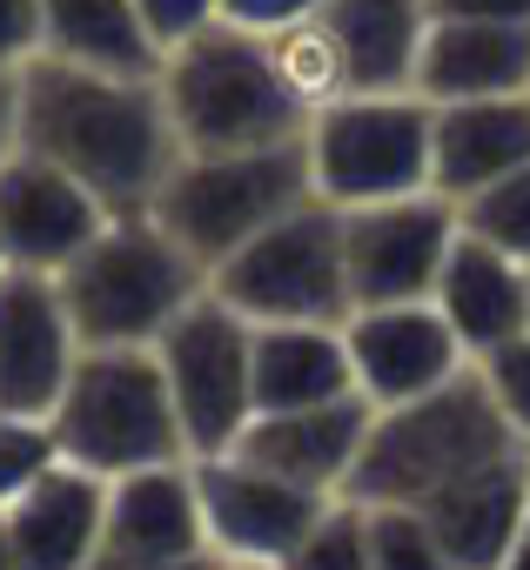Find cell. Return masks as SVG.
<instances>
[{
    "label": "cell",
    "instance_id": "6da1fadb",
    "mask_svg": "<svg viewBox=\"0 0 530 570\" xmlns=\"http://www.w3.org/2000/svg\"><path fill=\"white\" fill-rule=\"evenodd\" d=\"M21 148L95 188L108 215H148L181 168L161 75H101L55 55L21 68Z\"/></svg>",
    "mask_w": 530,
    "mask_h": 570
},
{
    "label": "cell",
    "instance_id": "7a4b0ae2",
    "mask_svg": "<svg viewBox=\"0 0 530 570\" xmlns=\"http://www.w3.org/2000/svg\"><path fill=\"white\" fill-rule=\"evenodd\" d=\"M161 101L181 155H242L310 135V108L283 81L269 35L235 21H208L161 55Z\"/></svg>",
    "mask_w": 530,
    "mask_h": 570
},
{
    "label": "cell",
    "instance_id": "3957f363",
    "mask_svg": "<svg viewBox=\"0 0 530 570\" xmlns=\"http://www.w3.org/2000/svg\"><path fill=\"white\" fill-rule=\"evenodd\" d=\"M61 296L81 350H155L208 296V268L155 215H115L61 268Z\"/></svg>",
    "mask_w": 530,
    "mask_h": 570
},
{
    "label": "cell",
    "instance_id": "277c9868",
    "mask_svg": "<svg viewBox=\"0 0 530 570\" xmlns=\"http://www.w3.org/2000/svg\"><path fill=\"white\" fill-rule=\"evenodd\" d=\"M503 450H530V443H517V430L503 423L483 370L470 363L457 383H443L416 403L376 410L363 463L350 476V497L356 503H423V497H436L443 483H457L463 470H477Z\"/></svg>",
    "mask_w": 530,
    "mask_h": 570
},
{
    "label": "cell",
    "instance_id": "5b68a950",
    "mask_svg": "<svg viewBox=\"0 0 530 570\" xmlns=\"http://www.w3.org/2000/svg\"><path fill=\"white\" fill-rule=\"evenodd\" d=\"M48 423L61 463L95 470L108 483L161 463H195L155 350H81Z\"/></svg>",
    "mask_w": 530,
    "mask_h": 570
},
{
    "label": "cell",
    "instance_id": "8992f818",
    "mask_svg": "<svg viewBox=\"0 0 530 570\" xmlns=\"http://www.w3.org/2000/svg\"><path fill=\"white\" fill-rule=\"evenodd\" d=\"M303 202H316L310 155L303 141H283V148H242V155H181V168L161 181L148 215L215 275L235 248H248L262 228H276Z\"/></svg>",
    "mask_w": 530,
    "mask_h": 570
},
{
    "label": "cell",
    "instance_id": "52a82bcc",
    "mask_svg": "<svg viewBox=\"0 0 530 570\" xmlns=\"http://www.w3.org/2000/svg\"><path fill=\"white\" fill-rule=\"evenodd\" d=\"M430 121L436 108L423 95H343L316 108L303 135L316 202L370 208V202L423 195L430 188Z\"/></svg>",
    "mask_w": 530,
    "mask_h": 570
},
{
    "label": "cell",
    "instance_id": "ba28073f",
    "mask_svg": "<svg viewBox=\"0 0 530 570\" xmlns=\"http://www.w3.org/2000/svg\"><path fill=\"white\" fill-rule=\"evenodd\" d=\"M208 289L235 303L248 323H350V262H343V208L303 202L276 228L235 248Z\"/></svg>",
    "mask_w": 530,
    "mask_h": 570
},
{
    "label": "cell",
    "instance_id": "9c48e42d",
    "mask_svg": "<svg viewBox=\"0 0 530 570\" xmlns=\"http://www.w3.org/2000/svg\"><path fill=\"white\" fill-rule=\"evenodd\" d=\"M188 456H222L255 423V323L215 289L155 343Z\"/></svg>",
    "mask_w": 530,
    "mask_h": 570
},
{
    "label": "cell",
    "instance_id": "30bf717a",
    "mask_svg": "<svg viewBox=\"0 0 530 570\" xmlns=\"http://www.w3.org/2000/svg\"><path fill=\"white\" fill-rule=\"evenodd\" d=\"M463 235V208L436 188L403 202L343 208V262H350V303L390 309V303H430L436 275ZM350 309V316H356Z\"/></svg>",
    "mask_w": 530,
    "mask_h": 570
},
{
    "label": "cell",
    "instance_id": "8fae6325",
    "mask_svg": "<svg viewBox=\"0 0 530 570\" xmlns=\"http://www.w3.org/2000/svg\"><path fill=\"white\" fill-rule=\"evenodd\" d=\"M195 490H202L208 550L222 563H283L310 537V523L336 503V497H316L276 470H262L242 450L195 456Z\"/></svg>",
    "mask_w": 530,
    "mask_h": 570
},
{
    "label": "cell",
    "instance_id": "7c38bea8",
    "mask_svg": "<svg viewBox=\"0 0 530 570\" xmlns=\"http://www.w3.org/2000/svg\"><path fill=\"white\" fill-rule=\"evenodd\" d=\"M75 363H81V330L68 316L61 275L0 268V410L55 416Z\"/></svg>",
    "mask_w": 530,
    "mask_h": 570
},
{
    "label": "cell",
    "instance_id": "4fadbf2b",
    "mask_svg": "<svg viewBox=\"0 0 530 570\" xmlns=\"http://www.w3.org/2000/svg\"><path fill=\"white\" fill-rule=\"evenodd\" d=\"M108 222L115 215L101 208V195L81 188L48 155L14 148L8 161H0V255H8V268L61 275Z\"/></svg>",
    "mask_w": 530,
    "mask_h": 570
},
{
    "label": "cell",
    "instance_id": "5bb4252c",
    "mask_svg": "<svg viewBox=\"0 0 530 570\" xmlns=\"http://www.w3.org/2000/svg\"><path fill=\"white\" fill-rule=\"evenodd\" d=\"M350 363H356V390L376 410L416 403L443 383H457L470 370V350L457 343V330L443 323L436 303H390V309H356L343 323Z\"/></svg>",
    "mask_w": 530,
    "mask_h": 570
},
{
    "label": "cell",
    "instance_id": "9a60e30c",
    "mask_svg": "<svg viewBox=\"0 0 530 570\" xmlns=\"http://www.w3.org/2000/svg\"><path fill=\"white\" fill-rule=\"evenodd\" d=\"M208 523H202V490L195 463H161L108 483V537H101V570H188L208 563Z\"/></svg>",
    "mask_w": 530,
    "mask_h": 570
},
{
    "label": "cell",
    "instance_id": "2e32d148",
    "mask_svg": "<svg viewBox=\"0 0 530 570\" xmlns=\"http://www.w3.org/2000/svg\"><path fill=\"white\" fill-rule=\"evenodd\" d=\"M376 403L370 396H336L316 410H283V416H255L242 430V456H255L262 470H276L316 497H350V476L363 463Z\"/></svg>",
    "mask_w": 530,
    "mask_h": 570
},
{
    "label": "cell",
    "instance_id": "e0dca14e",
    "mask_svg": "<svg viewBox=\"0 0 530 570\" xmlns=\"http://www.w3.org/2000/svg\"><path fill=\"white\" fill-rule=\"evenodd\" d=\"M457 570H503L530 523V450H503L416 503Z\"/></svg>",
    "mask_w": 530,
    "mask_h": 570
},
{
    "label": "cell",
    "instance_id": "ac0fdd59",
    "mask_svg": "<svg viewBox=\"0 0 530 570\" xmlns=\"http://www.w3.org/2000/svg\"><path fill=\"white\" fill-rule=\"evenodd\" d=\"M430 188L457 208L530 161V95L490 101H430Z\"/></svg>",
    "mask_w": 530,
    "mask_h": 570
},
{
    "label": "cell",
    "instance_id": "d6986e66",
    "mask_svg": "<svg viewBox=\"0 0 530 570\" xmlns=\"http://www.w3.org/2000/svg\"><path fill=\"white\" fill-rule=\"evenodd\" d=\"M430 303L443 309V323L457 330V343L470 350V363H483L490 350L530 336V262H517L497 242H483V235L463 228L457 248H450V262H443V275H436V296Z\"/></svg>",
    "mask_w": 530,
    "mask_h": 570
},
{
    "label": "cell",
    "instance_id": "ffe728a7",
    "mask_svg": "<svg viewBox=\"0 0 530 570\" xmlns=\"http://www.w3.org/2000/svg\"><path fill=\"white\" fill-rule=\"evenodd\" d=\"M108 537V476L55 463L28 497L8 503L14 570H95Z\"/></svg>",
    "mask_w": 530,
    "mask_h": 570
},
{
    "label": "cell",
    "instance_id": "44dd1931",
    "mask_svg": "<svg viewBox=\"0 0 530 570\" xmlns=\"http://www.w3.org/2000/svg\"><path fill=\"white\" fill-rule=\"evenodd\" d=\"M423 101H490V95H530V21H463L430 14L423 61H416Z\"/></svg>",
    "mask_w": 530,
    "mask_h": 570
},
{
    "label": "cell",
    "instance_id": "7402d4cb",
    "mask_svg": "<svg viewBox=\"0 0 530 570\" xmlns=\"http://www.w3.org/2000/svg\"><path fill=\"white\" fill-rule=\"evenodd\" d=\"M356 390L343 323H255V416L316 410Z\"/></svg>",
    "mask_w": 530,
    "mask_h": 570
},
{
    "label": "cell",
    "instance_id": "603a6c76",
    "mask_svg": "<svg viewBox=\"0 0 530 570\" xmlns=\"http://www.w3.org/2000/svg\"><path fill=\"white\" fill-rule=\"evenodd\" d=\"M323 21L343 48L350 95H416L430 0H330Z\"/></svg>",
    "mask_w": 530,
    "mask_h": 570
},
{
    "label": "cell",
    "instance_id": "cb8c5ba5",
    "mask_svg": "<svg viewBox=\"0 0 530 570\" xmlns=\"http://www.w3.org/2000/svg\"><path fill=\"white\" fill-rule=\"evenodd\" d=\"M41 55L101 75H161V41L135 0H41Z\"/></svg>",
    "mask_w": 530,
    "mask_h": 570
},
{
    "label": "cell",
    "instance_id": "d4e9b609",
    "mask_svg": "<svg viewBox=\"0 0 530 570\" xmlns=\"http://www.w3.org/2000/svg\"><path fill=\"white\" fill-rule=\"evenodd\" d=\"M269 48H276L283 81L296 88V101H303L310 115L350 95V68H343V48H336V35H330V21H323V14H316V21H296V28H283V35H269Z\"/></svg>",
    "mask_w": 530,
    "mask_h": 570
},
{
    "label": "cell",
    "instance_id": "484cf974",
    "mask_svg": "<svg viewBox=\"0 0 530 570\" xmlns=\"http://www.w3.org/2000/svg\"><path fill=\"white\" fill-rule=\"evenodd\" d=\"M363 510H370V570H457L416 503H363Z\"/></svg>",
    "mask_w": 530,
    "mask_h": 570
},
{
    "label": "cell",
    "instance_id": "4316f807",
    "mask_svg": "<svg viewBox=\"0 0 530 570\" xmlns=\"http://www.w3.org/2000/svg\"><path fill=\"white\" fill-rule=\"evenodd\" d=\"M283 570H370V510L356 497H336L283 557Z\"/></svg>",
    "mask_w": 530,
    "mask_h": 570
},
{
    "label": "cell",
    "instance_id": "83f0119b",
    "mask_svg": "<svg viewBox=\"0 0 530 570\" xmlns=\"http://www.w3.org/2000/svg\"><path fill=\"white\" fill-rule=\"evenodd\" d=\"M463 228L483 235V242H497L503 255L530 262V161H523L517 175H503L497 188L470 195V202H463Z\"/></svg>",
    "mask_w": 530,
    "mask_h": 570
},
{
    "label": "cell",
    "instance_id": "f1b7e54d",
    "mask_svg": "<svg viewBox=\"0 0 530 570\" xmlns=\"http://www.w3.org/2000/svg\"><path fill=\"white\" fill-rule=\"evenodd\" d=\"M55 463H61V450H55V423L48 416H8L0 410V510H8L14 497H28Z\"/></svg>",
    "mask_w": 530,
    "mask_h": 570
},
{
    "label": "cell",
    "instance_id": "f546056e",
    "mask_svg": "<svg viewBox=\"0 0 530 570\" xmlns=\"http://www.w3.org/2000/svg\"><path fill=\"white\" fill-rule=\"evenodd\" d=\"M477 370H483V383H490V396H497L503 423L517 430V443H530V336H517V343L490 350Z\"/></svg>",
    "mask_w": 530,
    "mask_h": 570
},
{
    "label": "cell",
    "instance_id": "4dcf8cb0",
    "mask_svg": "<svg viewBox=\"0 0 530 570\" xmlns=\"http://www.w3.org/2000/svg\"><path fill=\"white\" fill-rule=\"evenodd\" d=\"M135 8H141V21H148V35L161 41V55H168L175 41L202 35L208 21H222V0H135Z\"/></svg>",
    "mask_w": 530,
    "mask_h": 570
},
{
    "label": "cell",
    "instance_id": "1f68e13d",
    "mask_svg": "<svg viewBox=\"0 0 530 570\" xmlns=\"http://www.w3.org/2000/svg\"><path fill=\"white\" fill-rule=\"evenodd\" d=\"M330 0H222V21L248 28V35H283L296 21H316Z\"/></svg>",
    "mask_w": 530,
    "mask_h": 570
},
{
    "label": "cell",
    "instance_id": "d6a6232c",
    "mask_svg": "<svg viewBox=\"0 0 530 570\" xmlns=\"http://www.w3.org/2000/svg\"><path fill=\"white\" fill-rule=\"evenodd\" d=\"M41 55V0H0V61L28 68Z\"/></svg>",
    "mask_w": 530,
    "mask_h": 570
},
{
    "label": "cell",
    "instance_id": "836d02e7",
    "mask_svg": "<svg viewBox=\"0 0 530 570\" xmlns=\"http://www.w3.org/2000/svg\"><path fill=\"white\" fill-rule=\"evenodd\" d=\"M430 14H463V21H530V0H430Z\"/></svg>",
    "mask_w": 530,
    "mask_h": 570
},
{
    "label": "cell",
    "instance_id": "e575fe53",
    "mask_svg": "<svg viewBox=\"0 0 530 570\" xmlns=\"http://www.w3.org/2000/svg\"><path fill=\"white\" fill-rule=\"evenodd\" d=\"M21 148V68L0 61V161Z\"/></svg>",
    "mask_w": 530,
    "mask_h": 570
},
{
    "label": "cell",
    "instance_id": "d590c367",
    "mask_svg": "<svg viewBox=\"0 0 530 570\" xmlns=\"http://www.w3.org/2000/svg\"><path fill=\"white\" fill-rule=\"evenodd\" d=\"M503 570H530V523H523V537H517V550L503 557Z\"/></svg>",
    "mask_w": 530,
    "mask_h": 570
},
{
    "label": "cell",
    "instance_id": "8d00e7d4",
    "mask_svg": "<svg viewBox=\"0 0 530 570\" xmlns=\"http://www.w3.org/2000/svg\"><path fill=\"white\" fill-rule=\"evenodd\" d=\"M0 570H14V543H8V510H0Z\"/></svg>",
    "mask_w": 530,
    "mask_h": 570
},
{
    "label": "cell",
    "instance_id": "74e56055",
    "mask_svg": "<svg viewBox=\"0 0 530 570\" xmlns=\"http://www.w3.org/2000/svg\"><path fill=\"white\" fill-rule=\"evenodd\" d=\"M222 570H283V563H222Z\"/></svg>",
    "mask_w": 530,
    "mask_h": 570
},
{
    "label": "cell",
    "instance_id": "f35d334b",
    "mask_svg": "<svg viewBox=\"0 0 530 570\" xmlns=\"http://www.w3.org/2000/svg\"><path fill=\"white\" fill-rule=\"evenodd\" d=\"M0 268H8V255H0Z\"/></svg>",
    "mask_w": 530,
    "mask_h": 570
}]
</instances>
